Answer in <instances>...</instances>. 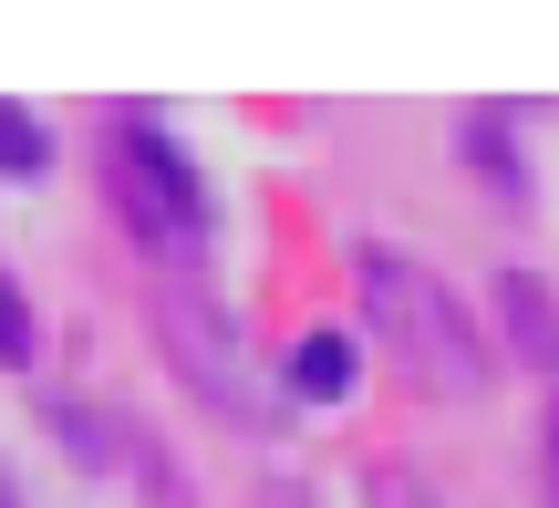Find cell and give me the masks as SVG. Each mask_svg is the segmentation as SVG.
Instances as JSON below:
<instances>
[{
  "label": "cell",
  "mask_w": 559,
  "mask_h": 508,
  "mask_svg": "<svg viewBox=\"0 0 559 508\" xmlns=\"http://www.w3.org/2000/svg\"><path fill=\"white\" fill-rule=\"evenodd\" d=\"M498 332H508V353H519L528 374H549L559 385V291L539 281V270H498Z\"/></svg>",
  "instance_id": "cell-5"
},
{
  "label": "cell",
  "mask_w": 559,
  "mask_h": 508,
  "mask_svg": "<svg viewBox=\"0 0 559 508\" xmlns=\"http://www.w3.org/2000/svg\"><path fill=\"white\" fill-rule=\"evenodd\" d=\"M41 426L62 436V457H73L83 477H115V488H135L145 508H187L177 457H166V447H156V436H145L124 405H94V394H52V405H41Z\"/></svg>",
  "instance_id": "cell-4"
},
{
  "label": "cell",
  "mask_w": 559,
  "mask_h": 508,
  "mask_svg": "<svg viewBox=\"0 0 559 508\" xmlns=\"http://www.w3.org/2000/svg\"><path fill=\"white\" fill-rule=\"evenodd\" d=\"M549 508H559V426H549Z\"/></svg>",
  "instance_id": "cell-12"
},
{
  "label": "cell",
  "mask_w": 559,
  "mask_h": 508,
  "mask_svg": "<svg viewBox=\"0 0 559 508\" xmlns=\"http://www.w3.org/2000/svg\"><path fill=\"white\" fill-rule=\"evenodd\" d=\"M0 177H52V125L32 115V104H0Z\"/></svg>",
  "instance_id": "cell-8"
},
{
  "label": "cell",
  "mask_w": 559,
  "mask_h": 508,
  "mask_svg": "<svg viewBox=\"0 0 559 508\" xmlns=\"http://www.w3.org/2000/svg\"><path fill=\"white\" fill-rule=\"evenodd\" d=\"M260 508H321L311 477H260Z\"/></svg>",
  "instance_id": "cell-11"
},
{
  "label": "cell",
  "mask_w": 559,
  "mask_h": 508,
  "mask_svg": "<svg viewBox=\"0 0 559 508\" xmlns=\"http://www.w3.org/2000/svg\"><path fill=\"white\" fill-rule=\"evenodd\" d=\"M362 508H456V498L425 488L415 468H373V477H362Z\"/></svg>",
  "instance_id": "cell-10"
},
{
  "label": "cell",
  "mask_w": 559,
  "mask_h": 508,
  "mask_svg": "<svg viewBox=\"0 0 559 508\" xmlns=\"http://www.w3.org/2000/svg\"><path fill=\"white\" fill-rule=\"evenodd\" d=\"M362 374V343L353 332H300L290 364H280V405H342Z\"/></svg>",
  "instance_id": "cell-7"
},
{
  "label": "cell",
  "mask_w": 559,
  "mask_h": 508,
  "mask_svg": "<svg viewBox=\"0 0 559 508\" xmlns=\"http://www.w3.org/2000/svg\"><path fill=\"white\" fill-rule=\"evenodd\" d=\"M104 198L135 228V249L156 260V281H207V239H218V198H207V166L177 145V125L124 104L104 115Z\"/></svg>",
  "instance_id": "cell-2"
},
{
  "label": "cell",
  "mask_w": 559,
  "mask_h": 508,
  "mask_svg": "<svg viewBox=\"0 0 559 508\" xmlns=\"http://www.w3.org/2000/svg\"><path fill=\"white\" fill-rule=\"evenodd\" d=\"M353 291H362V332L373 353L436 405H487L498 394V353H487L477 311L445 291V270L404 260V249H353Z\"/></svg>",
  "instance_id": "cell-1"
},
{
  "label": "cell",
  "mask_w": 559,
  "mask_h": 508,
  "mask_svg": "<svg viewBox=\"0 0 559 508\" xmlns=\"http://www.w3.org/2000/svg\"><path fill=\"white\" fill-rule=\"evenodd\" d=\"M466 166H477V187L498 208H528L539 198V177H528V156H519V104H466Z\"/></svg>",
  "instance_id": "cell-6"
},
{
  "label": "cell",
  "mask_w": 559,
  "mask_h": 508,
  "mask_svg": "<svg viewBox=\"0 0 559 508\" xmlns=\"http://www.w3.org/2000/svg\"><path fill=\"white\" fill-rule=\"evenodd\" d=\"M156 353H166V374H177L207 415L270 426V374H260V353H249L239 311H228L207 281H156Z\"/></svg>",
  "instance_id": "cell-3"
},
{
  "label": "cell",
  "mask_w": 559,
  "mask_h": 508,
  "mask_svg": "<svg viewBox=\"0 0 559 508\" xmlns=\"http://www.w3.org/2000/svg\"><path fill=\"white\" fill-rule=\"evenodd\" d=\"M41 364V311H32V291L0 270V374H32Z\"/></svg>",
  "instance_id": "cell-9"
}]
</instances>
